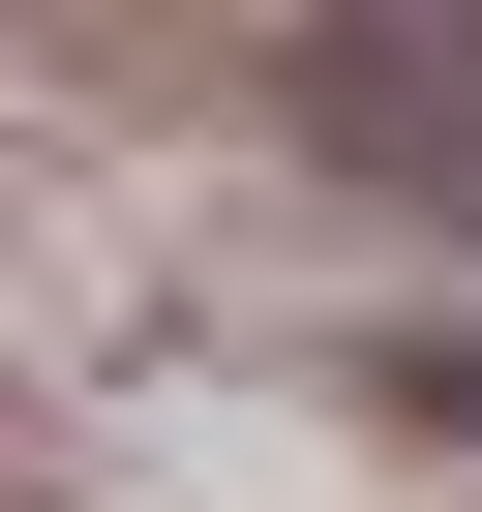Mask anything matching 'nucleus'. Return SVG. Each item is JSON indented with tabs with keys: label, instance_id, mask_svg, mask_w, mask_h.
I'll use <instances>...</instances> for the list:
<instances>
[{
	"label": "nucleus",
	"instance_id": "1",
	"mask_svg": "<svg viewBox=\"0 0 482 512\" xmlns=\"http://www.w3.org/2000/svg\"><path fill=\"white\" fill-rule=\"evenodd\" d=\"M302 151L482 241V0H302Z\"/></svg>",
	"mask_w": 482,
	"mask_h": 512
}]
</instances>
